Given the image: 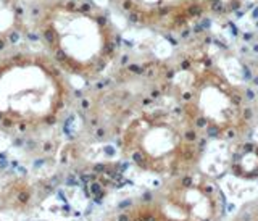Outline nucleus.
<instances>
[{"label":"nucleus","instance_id":"1","mask_svg":"<svg viewBox=\"0 0 258 221\" xmlns=\"http://www.w3.org/2000/svg\"><path fill=\"white\" fill-rule=\"evenodd\" d=\"M24 31L70 79L102 78L119 52V34L94 0H24Z\"/></svg>","mask_w":258,"mask_h":221},{"label":"nucleus","instance_id":"2","mask_svg":"<svg viewBox=\"0 0 258 221\" xmlns=\"http://www.w3.org/2000/svg\"><path fill=\"white\" fill-rule=\"evenodd\" d=\"M71 102V83L37 45L0 52V129L36 136L60 125Z\"/></svg>","mask_w":258,"mask_h":221},{"label":"nucleus","instance_id":"3","mask_svg":"<svg viewBox=\"0 0 258 221\" xmlns=\"http://www.w3.org/2000/svg\"><path fill=\"white\" fill-rule=\"evenodd\" d=\"M121 152L134 165L152 173H176L196 155L194 129L182 118L150 110L127 121L119 136Z\"/></svg>","mask_w":258,"mask_h":221},{"label":"nucleus","instance_id":"4","mask_svg":"<svg viewBox=\"0 0 258 221\" xmlns=\"http://www.w3.org/2000/svg\"><path fill=\"white\" fill-rule=\"evenodd\" d=\"M215 0H110V5L137 28L176 34L213 8Z\"/></svg>","mask_w":258,"mask_h":221},{"label":"nucleus","instance_id":"5","mask_svg":"<svg viewBox=\"0 0 258 221\" xmlns=\"http://www.w3.org/2000/svg\"><path fill=\"white\" fill-rule=\"evenodd\" d=\"M216 210V192L202 179H182L163 200L168 221H213Z\"/></svg>","mask_w":258,"mask_h":221},{"label":"nucleus","instance_id":"6","mask_svg":"<svg viewBox=\"0 0 258 221\" xmlns=\"http://www.w3.org/2000/svg\"><path fill=\"white\" fill-rule=\"evenodd\" d=\"M24 31V0H0V52L18 44Z\"/></svg>","mask_w":258,"mask_h":221},{"label":"nucleus","instance_id":"7","mask_svg":"<svg viewBox=\"0 0 258 221\" xmlns=\"http://www.w3.org/2000/svg\"><path fill=\"white\" fill-rule=\"evenodd\" d=\"M236 173L245 179L258 176V147L250 145L239 153L237 161L234 163Z\"/></svg>","mask_w":258,"mask_h":221}]
</instances>
